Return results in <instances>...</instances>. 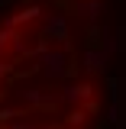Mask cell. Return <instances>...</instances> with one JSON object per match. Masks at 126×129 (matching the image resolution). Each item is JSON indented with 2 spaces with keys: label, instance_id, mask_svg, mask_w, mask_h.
I'll list each match as a JSON object with an SVG mask.
<instances>
[{
  "label": "cell",
  "instance_id": "3957f363",
  "mask_svg": "<svg viewBox=\"0 0 126 129\" xmlns=\"http://www.w3.org/2000/svg\"><path fill=\"white\" fill-rule=\"evenodd\" d=\"M45 36H52V39H65V36H68V23H65V16H48Z\"/></svg>",
  "mask_w": 126,
  "mask_h": 129
},
{
  "label": "cell",
  "instance_id": "7a4b0ae2",
  "mask_svg": "<svg viewBox=\"0 0 126 129\" xmlns=\"http://www.w3.org/2000/svg\"><path fill=\"white\" fill-rule=\"evenodd\" d=\"M94 97V87L91 84H71V87H65V94H62V100H68V103H78V100H91Z\"/></svg>",
  "mask_w": 126,
  "mask_h": 129
},
{
  "label": "cell",
  "instance_id": "ba28073f",
  "mask_svg": "<svg viewBox=\"0 0 126 129\" xmlns=\"http://www.w3.org/2000/svg\"><path fill=\"white\" fill-rule=\"evenodd\" d=\"M7 71H10V64H7V61H0V81H3V74H7Z\"/></svg>",
  "mask_w": 126,
  "mask_h": 129
},
{
  "label": "cell",
  "instance_id": "277c9868",
  "mask_svg": "<svg viewBox=\"0 0 126 129\" xmlns=\"http://www.w3.org/2000/svg\"><path fill=\"white\" fill-rule=\"evenodd\" d=\"M84 68L87 71H100L104 68V52H84Z\"/></svg>",
  "mask_w": 126,
  "mask_h": 129
},
{
  "label": "cell",
  "instance_id": "8992f818",
  "mask_svg": "<svg viewBox=\"0 0 126 129\" xmlns=\"http://www.w3.org/2000/svg\"><path fill=\"white\" fill-rule=\"evenodd\" d=\"M39 13H42L39 7H26V10H23L19 16H13V19H10V26H23V23H29V19H36Z\"/></svg>",
  "mask_w": 126,
  "mask_h": 129
},
{
  "label": "cell",
  "instance_id": "5b68a950",
  "mask_svg": "<svg viewBox=\"0 0 126 129\" xmlns=\"http://www.w3.org/2000/svg\"><path fill=\"white\" fill-rule=\"evenodd\" d=\"M78 10H81L84 16H91V19H97V16H100V10H104V3H100V0H84V3H81Z\"/></svg>",
  "mask_w": 126,
  "mask_h": 129
},
{
  "label": "cell",
  "instance_id": "6da1fadb",
  "mask_svg": "<svg viewBox=\"0 0 126 129\" xmlns=\"http://www.w3.org/2000/svg\"><path fill=\"white\" fill-rule=\"evenodd\" d=\"M65 64H68V55L65 52H42V68H45L48 78H62Z\"/></svg>",
  "mask_w": 126,
  "mask_h": 129
},
{
  "label": "cell",
  "instance_id": "52a82bcc",
  "mask_svg": "<svg viewBox=\"0 0 126 129\" xmlns=\"http://www.w3.org/2000/svg\"><path fill=\"white\" fill-rule=\"evenodd\" d=\"M84 119H87V116H84V113H81V110H74V113H71V126H81Z\"/></svg>",
  "mask_w": 126,
  "mask_h": 129
}]
</instances>
